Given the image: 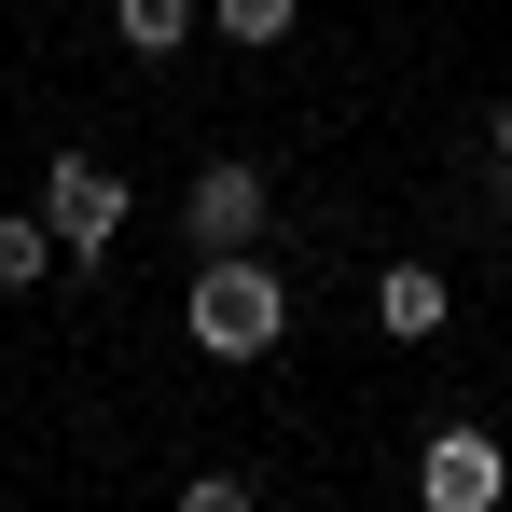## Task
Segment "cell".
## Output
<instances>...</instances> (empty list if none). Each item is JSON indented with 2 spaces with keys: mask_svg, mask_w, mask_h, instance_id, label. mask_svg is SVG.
I'll use <instances>...</instances> for the list:
<instances>
[{
  "mask_svg": "<svg viewBox=\"0 0 512 512\" xmlns=\"http://www.w3.org/2000/svg\"><path fill=\"white\" fill-rule=\"evenodd\" d=\"M485 153H499V167H512V97H499V111H485Z\"/></svg>",
  "mask_w": 512,
  "mask_h": 512,
  "instance_id": "cell-10",
  "label": "cell"
},
{
  "mask_svg": "<svg viewBox=\"0 0 512 512\" xmlns=\"http://www.w3.org/2000/svg\"><path fill=\"white\" fill-rule=\"evenodd\" d=\"M180 499H194V512H250L263 485H250V471H180Z\"/></svg>",
  "mask_w": 512,
  "mask_h": 512,
  "instance_id": "cell-9",
  "label": "cell"
},
{
  "mask_svg": "<svg viewBox=\"0 0 512 512\" xmlns=\"http://www.w3.org/2000/svg\"><path fill=\"white\" fill-rule=\"evenodd\" d=\"M443 319H457L443 263H374V333H388V346H429Z\"/></svg>",
  "mask_w": 512,
  "mask_h": 512,
  "instance_id": "cell-5",
  "label": "cell"
},
{
  "mask_svg": "<svg viewBox=\"0 0 512 512\" xmlns=\"http://www.w3.org/2000/svg\"><path fill=\"white\" fill-rule=\"evenodd\" d=\"M263 222H277V194H263L250 153H208V167L180 180V236L194 250H263Z\"/></svg>",
  "mask_w": 512,
  "mask_h": 512,
  "instance_id": "cell-3",
  "label": "cell"
},
{
  "mask_svg": "<svg viewBox=\"0 0 512 512\" xmlns=\"http://www.w3.org/2000/svg\"><path fill=\"white\" fill-rule=\"evenodd\" d=\"M56 222H42V208H0V291H42V277H56Z\"/></svg>",
  "mask_w": 512,
  "mask_h": 512,
  "instance_id": "cell-7",
  "label": "cell"
},
{
  "mask_svg": "<svg viewBox=\"0 0 512 512\" xmlns=\"http://www.w3.org/2000/svg\"><path fill=\"white\" fill-rule=\"evenodd\" d=\"M194 346L208 360H277L291 346V291H277V263L263 250H194Z\"/></svg>",
  "mask_w": 512,
  "mask_h": 512,
  "instance_id": "cell-1",
  "label": "cell"
},
{
  "mask_svg": "<svg viewBox=\"0 0 512 512\" xmlns=\"http://www.w3.org/2000/svg\"><path fill=\"white\" fill-rule=\"evenodd\" d=\"M208 28H222L236 56H277V42L305 28V0H208Z\"/></svg>",
  "mask_w": 512,
  "mask_h": 512,
  "instance_id": "cell-8",
  "label": "cell"
},
{
  "mask_svg": "<svg viewBox=\"0 0 512 512\" xmlns=\"http://www.w3.org/2000/svg\"><path fill=\"white\" fill-rule=\"evenodd\" d=\"M416 499H429V512H499V499H512V443L471 429V416H443V429L416 443Z\"/></svg>",
  "mask_w": 512,
  "mask_h": 512,
  "instance_id": "cell-2",
  "label": "cell"
},
{
  "mask_svg": "<svg viewBox=\"0 0 512 512\" xmlns=\"http://www.w3.org/2000/svg\"><path fill=\"white\" fill-rule=\"evenodd\" d=\"M42 222H56L70 263H97L111 236H125V180L97 167V153H56V167H42Z\"/></svg>",
  "mask_w": 512,
  "mask_h": 512,
  "instance_id": "cell-4",
  "label": "cell"
},
{
  "mask_svg": "<svg viewBox=\"0 0 512 512\" xmlns=\"http://www.w3.org/2000/svg\"><path fill=\"white\" fill-rule=\"evenodd\" d=\"M194 28H208V0H111V42L125 56H180Z\"/></svg>",
  "mask_w": 512,
  "mask_h": 512,
  "instance_id": "cell-6",
  "label": "cell"
}]
</instances>
